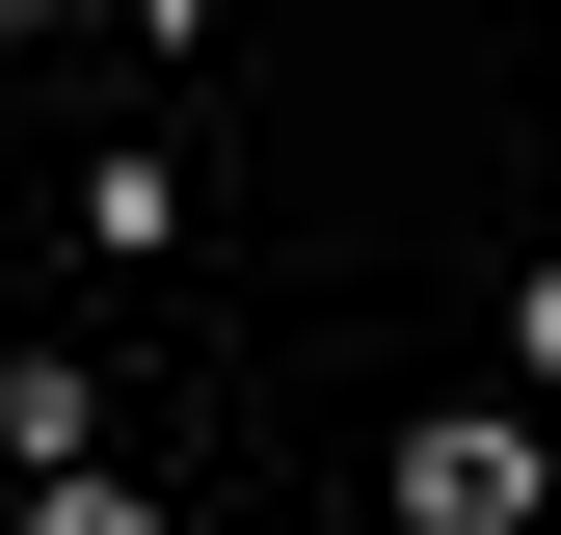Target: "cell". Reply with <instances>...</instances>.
Here are the masks:
<instances>
[{
  "label": "cell",
  "instance_id": "cell-4",
  "mask_svg": "<svg viewBox=\"0 0 561 535\" xmlns=\"http://www.w3.org/2000/svg\"><path fill=\"white\" fill-rule=\"evenodd\" d=\"M508 375H535V401H561V268H535V295H508Z\"/></svg>",
  "mask_w": 561,
  "mask_h": 535
},
{
  "label": "cell",
  "instance_id": "cell-2",
  "mask_svg": "<svg viewBox=\"0 0 561 535\" xmlns=\"http://www.w3.org/2000/svg\"><path fill=\"white\" fill-rule=\"evenodd\" d=\"M81 241H107V268H161V241H187V161H161V134H107V161H81Z\"/></svg>",
  "mask_w": 561,
  "mask_h": 535
},
{
  "label": "cell",
  "instance_id": "cell-3",
  "mask_svg": "<svg viewBox=\"0 0 561 535\" xmlns=\"http://www.w3.org/2000/svg\"><path fill=\"white\" fill-rule=\"evenodd\" d=\"M27 535H161V509H134V482H27Z\"/></svg>",
  "mask_w": 561,
  "mask_h": 535
},
{
  "label": "cell",
  "instance_id": "cell-1",
  "mask_svg": "<svg viewBox=\"0 0 561 535\" xmlns=\"http://www.w3.org/2000/svg\"><path fill=\"white\" fill-rule=\"evenodd\" d=\"M535 482H561V455L508 429V401H428V429H401V509H428V535H535Z\"/></svg>",
  "mask_w": 561,
  "mask_h": 535
}]
</instances>
